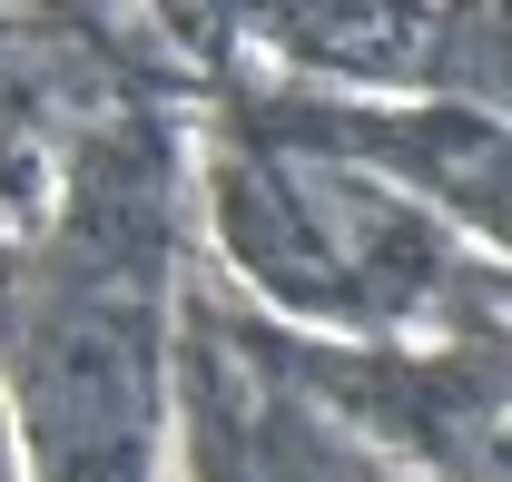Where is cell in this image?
I'll list each match as a JSON object with an SVG mask.
<instances>
[{"label": "cell", "mask_w": 512, "mask_h": 482, "mask_svg": "<svg viewBox=\"0 0 512 482\" xmlns=\"http://www.w3.org/2000/svg\"><path fill=\"white\" fill-rule=\"evenodd\" d=\"M473 50H483V69H473V89H493V99L512 109V30H483Z\"/></svg>", "instance_id": "obj_2"}, {"label": "cell", "mask_w": 512, "mask_h": 482, "mask_svg": "<svg viewBox=\"0 0 512 482\" xmlns=\"http://www.w3.org/2000/svg\"><path fill=\"white\" fill-rule=\"evenodd\" d=\"M20 404L50 482H128L148 443V315L119 256H79L30 286Z\"/></svg>", "instance_id": "obj_1"}]
</instances>
